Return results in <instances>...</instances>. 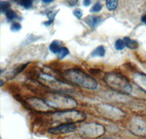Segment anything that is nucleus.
I'll use <instances>...</instances> for the list:
<instances>
[{"label": "nucleus", "mask_w": 146, "mask_h": 139, "mask_svg": "<svg viewBox=\"0 0 146 139\" xmlns=\"http://www.w3.org/2000/svg\"><path fill=\"white\" fill-rule=\"evenodd\" d=\"M42 2H44V3H50V2H52L53 1V0H42Z\"/></svg>", "instance_id": "cd10ccee"}, {"label": "nucleus", "mask_w": 146, "mask_h": 139, "mask_svg": "<svg viewBox=\"0 0 146 139\" xmlns=\"http://www.w3.org/2000/svg\"><path fill=\"white\" fill-rule=\"evenodd\" d=\"M102 9V5L100 3H96L91 9V13H97V12L101 11Z\"/></svg>", "instance_id": "412c9836"}, {"label": "nucleus", "mask_w": 146, "mask_h": 139, "mask_svg": "<svg viewBox=\"0 0 146 139\" xmlns=\"http://www.w3.org/2000/svg\"><path fill=\"white\" fill-rule=\"evenodd\" d=\"M104 81L110 89L121 94H129L132 91L129 80L117 72L107 73L104 76Z\"/></svg>", "instance_id": "f03ea898"}, {"label": "nucleus", "mask_w": 146, "mask_h": 139, "mask_svg": "<svg viewBox=\"0 0 146 139\" xmlns=\"http://www.w3.org/2000/svg\"><path fill=\"white\" fill-rule=\"evenodd\" d=\"M70 51H69L68 48H66V47H62L60 48L59 51L57 53L58 54V57L60 59H62L65 58L67 55L69 54Z\"/></svg>", "instance_id": "f3484780"}, {"label": "nucleus", "mask_w": 146, "mask_h": 139, "mask_svg": "<svg viewBox=\"0 0 146 139\" xmlns=\"http://www.w3.org/2000/svg\"><path fill=\"white\" fill-rule=\"evenodd\" d=\"M125 43L123 41V40H121V39H118L115 41V48L117 51H122L125 48Z\"/></svg>", "instance_id": "a211bd4d"}, {"label": "nucleus", "mask_w": 146, "mask_h": 139, "mask_svg": "<svg viewBox=\"0 0 146 139\" xmlns=\"http://www.w3.org/2000/svg\"><path fill=\"white\" fill-rule=\"evenodd\" d=\"M135 83L146 92V75L144 73H137L134 76Z\"/></svg>", "instance_id": "9b49d317"}, {"label": "nucleus", "mask_w": 146, "mask_h": 139, "mask_svg": "<svg viewBox=\"0 0 146 139\" xmlns=\"http://www.w3.org/2000/svg\"><path fill=\"white\" fill-rule=\"evenodd\" d=\"M27 103L31 108L37 111H48L51 109V106L46 101L39 98H29L27 100Z\"/></svg>", "instance_id": "1a4fd4ad"}, {"label": "nucleus", "mask_w": 146, "mask_h": 139, "mask_svg": "<svg viewBox=\"0 0 146 139\" xmlns=\"http://www.w3.org/2000/svg\"><path fill=\"white\" fill-rule=\"evenodd\" d=\"M61 43L59 41H57V40H53L51 43L50 44V46H49V49H50V51L53 53L55 54H57L59 51L60 48L62 47L60 46Z\"/></svg>", "instance_id": "ddd939ff"}, {"label": "nucleus", "mask_w": 146, "mask_h": 139, "mask_svg": "<svg viewBox=\"0 0 146 139\" xmlns=\"http://www.w3.org/2000/svg\"><path fill=\"white\" fill-rule=\"evenodd\" d=\"M77 129L75 123H61L58 125L50 128L48 132L53 135L66 134L75 132Z\"/></svg>", "instance_id": "6e6552de"}, {"label": "nucleus", "mask_w": 146, "mask_h": 139, "mask_svg": "<svg viewBox=\"0 0 146 139\" xmlns=\"http://www.w3.org/2000/svg\"><path fill=\"white\" fill-rule=\"evenodd\" d=\"M52 118L56 122L77 123L84 121L86 118V115L82 111H69L54 113Z\"/></svg>", "instance_id": "20e7f679"}, {"label": "nucleus", "mask_w": 146, "mask_h": 139, "mask_svg": "<svg viewBox=\"0 0 146 139\" xmlns=\"http://www.w3.org/2000/svg\"><path fill=\"white\" fill-rule=\"evenodd\" d=\"M20 5L24 8L29 9L32 6V0H21Z\"/></svg>", "instance_id": "aec40b11"}, {"label": "nucleus", "mask_w": 146, "mask_h": 139, "mask_svg": "<svg viewBox=\"0 0 146 139\" xmlns=\"http://www.w3.org/2000/svg\"><path fill=\"white\" fill-rule=\"evenodd\" d=\"M22 28V26L19 23H13L10 27V29L13 31H20Z\"/></svg>", "instance_id": "4be33fe9"}, {"label": "nucleus", "mask_w": 146, "mask_h": 139, "mask_svg": "<svg viewBox=\"0 0 146 139\" xmlns=\"http://www.w3.org/2000/svg\"><path fill=\"white\" fill-rule=\"evenodd\" d=\"M13 1H15V2H16V1H17V0H13Z\"/></svg>", "instance_id": "c85d7f7f"}, {"label": "nucleus", "mask_w": 146, "mask_h": 139, "mask_svg": "<svg viewBox=\"0 0 146 139\" xmlns=\"http://www.w3.org/2000/svg\"><path fill=\"white\" fill-rule=\"evenodd\" d=\"M73 14H74V15H75V17H77L78 19H80V18H82V16H83V12H82L80 9H77V10H75V11L73 12Z\"/></svg>", "instance_id": "5701e85b"}, {"label": "nucleus", "mask_w": 146, "mask_h": 139, "mask_svg": "<svg viewBox=\"0 0 146 139\" xmlns=\"http://www.w3.org/2000/svg\"><path fill=\"white\" fill-rule=\"evenodd\" d=\"M5 15L7 17V19L8 21H13L16 18H18V15H17L16 13L14 10H11V9H9L8 10L6 11Z\"/></svg>", "instance_id": "dca6fc26"}, {"label": "nucleus", "mask_w": 146, "mask_h": 139, "mask_svg": "<svg viewBox=\"0 0 146 139\" xmlns=\"http://www.w3.org/2000/svg\"><path fill=\"white\" fill-rule=\"evenodd\" d=\"M83 5L86 7H88L91 5V0H83Z\"/></svg>", "instance_id": "a878e982"}, {"label": "nucleus", "mask_w": 146, "mask_h": 139, "mask_svg": "<svg viewBox=\"0 0 146 139\" xmlns=\"http://www.w3.org/2000/svg\"><path fill=\"white\" fill-rule=\"evenodd\" d=\"M45 101L53 108L68 109L75 108L78 106V103L74 98L60 93H49L46 95Z\"/></svg>", "instance_id": "7ed1b4c3"}, {"label": "nucleus", "mask_w": 146, "mask_h": 139, "mask_svg": "<svg viewBox=\"0 0 146 139\" xmlns=\"http://www.w3.org/2000/svg\"><path fill=\"white\" fill-rule=\"evenodd\" d=\"M10 2H6V1H1V12H2V13H6V11L10 9Z\"/></svg>", "instance_id": "6ab92c4d"}, {"label": "nucleus", "mask_w": 146, "mask_h": 139, "mask_svg": "<svg viewBox=\"0 0 146 139\" xmlns=\"http://www.w3.org/2000/svg\"><path fill=\"white\" fill-rule=\"evenodd\" d=\"M123 41L125 43V45L127 48H130V49H137L139 46V44L137 41L134 40H131V38L128 37H123Z\"/></svg>", "instance_id": "f8f14e48"}, {"label": "nucleus", "mask_w": 146, "mask_h": 139, "mask_svg": "<svg viewBox=\"0 0 146 139\" xmlns=\"http://www.w3.org/2000/svg\"><path fill=\"white\" fill-rule=\"evenodd\" d=\"M129 130L137 136H146V122L135 118L129 123Z\"/></svg>", "instance_id": "0eeeda50"}, {"label": "nucleus", "mask_w": 146, "mask_h": 139, "mask_svg": "<svg viewBox=\"0 0 146 139\" xmlns=\"http://www.w3.org/2000/svg\"><path fill=\"white\" fill-rule=\"evenodd\" d=\"M105 47L102 46V45H100V46H98L96 49L92 52L91 53V56L95 57V56H100V57H103V56H105Z\"/></svg>", "instance_id": "4468645a"}, {"label": "nucleus", "mask_w": 146, "mask_h": 139, "mask_svg": "<svg viewBox=\"0 0 146 139\" xmlns=\"http://www.w3.org/2000/svg\"><path fill=\"white\" fill-rule=\"evenodd\" d=\"M53 21H54V20H53V19H49V20H48V21L44 22L43 24L45 25V27H49V26H50V25H51L52 23H53Z\"/></svg>", "instance_id": "393cba45"}, {"label": "nucleus", "mask_w": 146, "mask_h": 139, "mask_svg": "<svg viewBox=\"0 0 146 139\" xmlns=\"http://www.w3.org/2000/svg\"><path fill=\"white\" fill-rule=\"evenodd\" d=\"M63 77L70 83L86 90H95L98 86V83L94 77L77 68L66 70L64 72Z\"/></svg>", "instance_id": "f257e3e1"}, {"label": "nucleus", "mask_w": 146, "mask_h": 139, "mask_svg": "<svg viewBox=\"0 0 146 139\" xmlns=\"http://www.w3.org/2000/svg\"><path fill=\"white\" fill-rule=\"evenodd\" d=\"M26 67H27V65H21L20 67H18L16 70H15V71H14L15 74L14 75H15V76H17V75L19 74L20 73H21L23 70L25 69Z\"/></svg>", "instance_id": "b1692460"}, {"label": "nucleus", "mask_w": 146, "mask_h": 139, "mask_svg": "<svg viewBox=\"0 0 146 139\" xmlns=\"http://www.w3.org/2000/svg\"><path fill=\"white\" fill-rule=\"evenodd\" d=\"M99 111L100 114L108 119H121L124 116V113L119 108H115L113 106H108V105H101L99 106Z\"/></svg>", "instance_id": "423d86ee"}, {"label": "nucleus", "mask_w": 146, "mask_h": 139, "mask_svg": "<svg viewBox=\"0 0 146 139\" xmlns=\"http://www.w3.org/2000/svg\"><path fill=\"white\" fill-rule=\"evenodd\" d=\"M118 0H106V7L109 10H114L117 8Z\"/></svg>", "instance_id": "2eb2a0df"}, {"label": "nucleus", "mask_w": 146, "mask_h": 139, "mask_svg": "<svg viewBox=\"0 0 146 139\" xmlns=\"http://www.w3.org/2000/svg\"><path fill=\"white\" fill-rule=\"evenodd\" d=\"M80 133L88 138L100 137L105 133V128L97 123H87L80 128Z\"/></svg>", "instance_id": "39448f33"}, {"label": "nucleus", "mask_w": 146, "mask_h": 139, "mask_svg": "<svg viewBox=\"0 0 146 139\" xmlns=\"http://www.w3.org/2000/svg\"><path fill=\"white\" fill-rule=\"evenodd\" d=\"M84 21L91 28L95 29L97 27L100 23L102 22V18L100 16H94V15H88L85 18Z\"/></svg>", "instance_id": "9d476101"}, {"label": "nucleus", "mask_w": 146, "mask_h": 139, "mask_svg": "<svg viewBox=\"0 0 146 139\" xmlns=\"http://www.w3.org/2000/svg\"><path fill=\"white\" fill-rule=\"evenodd\" d=\"M142 22L144 23L145 24H146V15H143V16L142 17Z\"/></svg>", "instance_id": "bb28decb"}]
</instances>
